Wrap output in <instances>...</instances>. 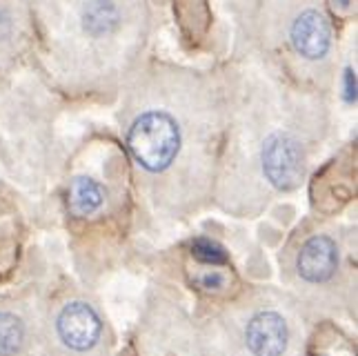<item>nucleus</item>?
<instances>
[{
	"label": "nucleus",
	"mask_w": 358,
	"mask_h": 356,
	"mask_svg": "<svg viewBox=\"0 0 358 356\" xmlns=\"http://www.w3.org/2000/svg\"><path fill=\"white\" fill-rule=\"evenodd\" d=\"M129 152L145 169L163 171L178 152L180 134L174 118L163 112H147L136 118L127 136Z\"/></svg>",
	"instance_id": "f257e3e1"
},
{
	"label": "nucleus",
	"mask_w": 358,
	"mask_h": 356,
	"mask_svg": "<svg viewBox=\"0 0 358 356\" xmlns=\"http://www.w3.org/2000/svg\"><path fill=\"white\" fill-rule=\"evenodd\" d=\"M263 169L269 183L278 190H292L303 178L301 145L287 134H274L263 150Z\"/></svg>",
	"instance_id": "f03ea898"
},
{
	"label": "nucleus",
	"mask_w": 358,
	"mask_h": 356,
	"mask_svg": "<svg viewBox=\"0 0 358 356\" xmlns=\"http://www.w3.org/2000/svg\"><path fill=\"white\" fill-rule=\"evenodd\" d=\"M58 332L69 348L87 350L98 341L101 321L96 312L85 303H71L58 316Z\"/></svg>",
	"instance_id": "7ed1b4c3"
},
{
	"label": "nucleus",
	"mask_w": 358,
	"mask_h": 356,
	"mask_svg": "<svg viewBox=\"0 0 358 356\" xmlns=\"http://www.w3.org/2000/svg\"><path fill=\"white\" fill-rule=\"evenodd\" d=\"M247 346L256 356H278L287 346V325L274 312L254 316L247 325Z\"/></svg>",
	"instance_id": "20e7f679"
},
{
	"label": "nucleus",
	"mask_w": 358,
	"mask_h": 356,
	"mask_svg": "<svg viewBox=\"0 0 358 356\" xmlns=\"http://www.w3.org/2000/svg\"><path fill=\"white\" fill-rule=\"evenodd\" d=\"M292 43L305 58H320L329 49V24L318 11H305L292 27Z\"/></svg>",
	"instance_id": "39448f33"
},
{
	"label": "nucleus",
	"mask_w": 358,
	"mask_h": 356,
	"mask_svg": "<svg viewBox=\"0 0 358 356\" xmlns=\"http://www.w3.org/2000/svg\"><path fill=\"white\" fill-rule=\"evenodd\" d=\"M338 252L334 241H329L327 236H314L303 245L299 256V272L312 283H320V280H327L334 274Z\"/></svg>",
	"instance_id": "423d86ee"
},
{
	"label": "nucleus",
	"mask_w": 358,
	"mask_h": 356,
	"mask_svg": "<svg viewBox=\"0 0 358 356\" xmlns=\"http://www.w3.org/2000/svg\"><path fill=\"white\" fill-rule=\"evenodd\" d=\"M120 22L118 7L112 0H92L83 11V27L92 36L112 34Z\"/></svg>",
	"instance_id": "0eeeda50"
},
{
	"label": "nucleus",
	"mask_w": 358,
	"mask_h": 356,
	"mask_svg": "<svg viewBox=\"0 0 358 356\" xmlns=\"http://www.w3.org/2000/svg\"><path fill=\"white\" fill-rule=\"evenodd\" d=\"M103 203V190L90 178H76L69 187V205L71 210L85 216L98 210Z\"/></svg>",
	"instance_id": "6e6552de"
},
{
	"label": "nucleus",
	"mask_w": 358,
	"mask_h": 356,
	"mask_svg": "<svg viewBox=\"0 0 358 356\" xmlns=\"http://www.w3.org/2000/svg\"><path fill=\"white\" fill-rule=\"evenodd\" d=\"M22 346V323L14 314H0V356H14Z\"/></svg>",
	"instance_id": "1a4fd4ad"
},
{
	"label": "nucleus",
	"mask_w": 358,
	"mask_h": 356,
	"mask_svg": "<svg viewBox=\"0 0 358 356\" xmlns=\"http://www.w3.org/2000/svg\"><path fill=\"white\" fill-rule=\"evenodd\" d=\"M194 256L203 263H225L227 261L223 248L207 238H199L194 243Z\"/></svg>",
	"instance_id": "9d476101"
},
{
	"label": "nucleus",
	"mask_w": 358,
	"mask_h": 356,
	"mask_svg": "<svg viewBox=\"0 0 358 356\" xmlns=\"http://www.w3.org/2000/svg\"><path fill=\"white\" fill-rule=\"evenodd\" d=\"M199 283L207 290H212V287H220L223 285V276H218V274H207V276H201L199 278Z\"/></svg>",
	"instance_id": "9b49d317"
},
{
	"label": "nucleus",
	"mask_w": 358,
	"mask_h": 356,
	"mask_svg": "<svg viewBox=\"0 0 358 356\" xmlns=\"http://www.w3.org/2000/svg\"><path fill=\"white\" fill-rule=\"evenodd\" d=\"M341 3H343V5H348V3H350V0H341Z\"/></svg>",
	"instance_id": "f8f14e48"
}]
</instances>
